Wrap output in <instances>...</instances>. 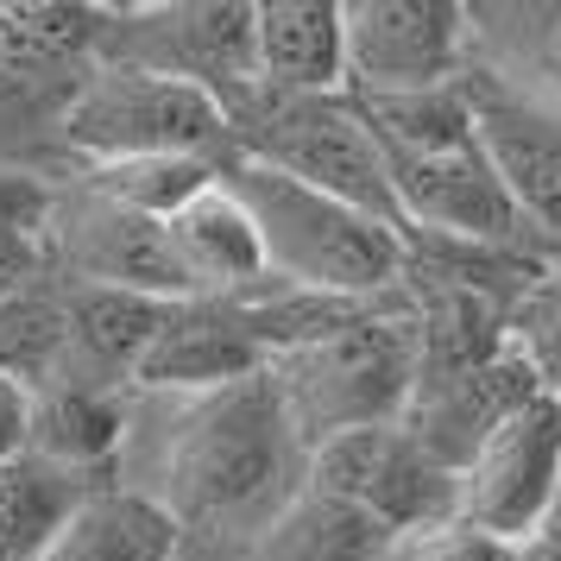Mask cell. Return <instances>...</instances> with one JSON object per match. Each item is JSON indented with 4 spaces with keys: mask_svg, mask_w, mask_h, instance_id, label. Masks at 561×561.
I'll return each mask as SVG.
<instances>
[{
    "mask_svg": "<svg viewBox=\"0 0 561 561\" xmlns=\"http://www.w3.org/2000/svg\"><path fill=\"white\" fill-rule=\"evenodd\" d=\"M309 473L278 391L265 373L196 398H133L114 485L152 499L183 536L253 542Z\"/></svg>",
    "mask_w": 561,
    "mask_h": 561,
    "instance_id": "cell-1",
    "label": "cell"
},
{
    "mask_svg": "<svg viewBox=\"0 0 561 561\" xmlns=\"http://www.w3.org/2000/svg\"><path fill=\"white\" fill-rule=\"evenodd\" d=\"M221 178L233 183V196L253 215L272 284L316 290V297H354V304H373V297L398 290L404 233L391 221L334 203L309 183H290L265 164H247V158H233Z\"/></svg>",
    "mask_w": 561,
    "mask_h": 561,
    "instance_id": "cell-2",
    "label": "cell"
},
{
    "mask_svg": "<svg viewBox=\"0 0 561 561\" xmlns=\"http://www.w3.org/2000/svg\"><path fill=\"white\" fill-rule=\"evenodd\" d=\"M265 379L304 448L347 430L398 423L410 404V379H416V322H410L404 290L354 309L322 341L278 354L265 366Z\"/></svg>",
    "mask_w": 561,
    "mask_h": 561,
    "instance_id": "cell-3",
    "label": "cell"
},
{
    "mask_svg": "<svg viewBox=\"0 0 561 561\" xmlns=\"http://www.w3.org/2000/svg\"><path fill=\"white\" fill-rule=\"evenodd\" d=\"M228 139H233V158L265 164V171H278L290 183H309L334 203L366 208V215L398 228L385 152L347 89H334V95L247 89V95L228 102Z\"/></svg>",
    "mask_w": 561,
    "mask_h": 561,
    "instance_id": "cell-4",
    "label": "cell"
},
{
    "mask_svg": "<svg viewBox=\"0 0 561 561\" xmlns=\"http://www.w3.org/2000/svg\"><path fill=\"white\" fill-rule=\"evenodd\" d=\"M89 70V7H0V171L70 178L64 114Z\"/></svg>",
    "mask_w": 561,
    "mask_h": 561,
    "instance_id": "cell-5",
    "label": "cell"
},
{
    "mask_svg": "<svg viewBox=\"0 0 561 561\" xmlns=\"http://www.w3.org/2000/svg\"><path fill=\"white\" fill-rule=\"evenodd\" d=\"M64 152H70V171L171 152L233 164V139L215 95L89 57L77 95H70V114H64Z\"/></svg>",
    "mask_w": 561,
    "mask_h": 561,
    "instance_id": "cell-6",
    "label": "cell"
},
{
    "mask_svg": "<svg viewBox=\"0 0 561 561\" xmlns=\"http://www.w3.org/2000/svg\"><path fill=\"white\" fill-rule=\"evenodd\" d=\"M89 57L203 89L228 114L253 89V7L247 0H139L89 7Z\"/></svg>",
    "mask_w": 561,
    "mask_h": 561,
    "instance_id": "cell-7",
    "label": "cell"
},
{
    "mask_svg": "<svg viewBox=\"0 0 561 561\" xmlns=\"http://www.w3.org/2000/svg\"><path fill=\"white\" fill-rule=\"evenodd\" d=\"M38 247H45V265L70 284H95V290L146 297V304L190 297L178 259H171V240H164V221H146V215L95 196L77 171L45 190Z\"/></svg>",
    "mask_w": 561,
    "mask_h": 561,
    "instance_id": "cell-8",
    "label": "cell"
},
{
    "mask_svg": "<svg viewBox=\"0 0 561 561\" xmlns=\"http://www.w3.org/2000/svg\"><path fill=\"white\" fill-rule=\"evenodd\" d=\"M304 485L329 492L359 517H373L385 536L430 530L455 517V473L404 430V423H379V430H347L309 448Z\"/></svg>",
    "mask_w": 561,
    "mask_h": 561,
    "instance_id": "cell-9",
    "label": "cell"
},
{
    "mask_svg": "<svg viewBox=\"0 0 561 561\" xmlns=\"http://www.w3.org/2000/svg\"><path fill=\"white\" fill-rule=\"evenodd\" d=\"M341 89L354 102L467 77L460 0H341Z\"/></svg>",
    "mask_w": 561,
    "mask_h": 561,
    "instance_id": "cell-10",
    "label": "cell"
},
{
    "mask_svg": "<svg viewBox=\"0 0 561 561\" xmlns=\"http://www.w3.org/2000/svg\"><path fill=\"white\" fill-rule=\"evenodd\" d=\"M556 480H561V398L536 391L455 473V524L492 536V542H524L549 524Z\"/></svg>",
    "mask_w": 561,
    "mask_h": 561,
    "instance_id": "cell-11",
    "label": "cell"
},
{
    "mask_svg": "<svg viewBox=\"0 0 561 561\" xmlns=\"http://www.w3.org/2000/svg\"><path fill=\"white\" fill-rule=\"evenodd\" d=\"M391 171V208L398 233H435V240H467V247H511V253H542L530 221L505 196L499 171L485 164L480 139L448 146V152H416V158H385Z\"/></svg>",
    "mask_w": 561,
    "mask_h": 561,
    "instance_id": "cell-12",
    "label": "cell"
},
{
    "mask_svg": "<svg viewBox=\"0 0 561 561\" xmlns=\"http://www.w3.org/2000/svg\"><path fill=\"white\" fill-rule=\"evenodd\" d=\"M467 102H473V139L485 164L499 171L505 196L542 240V253L561 259V107L485 77H467Z\"/></svg>",
    "mask_w": 561,
    "mask_h": 561,
    "instance_id": "cell-13",
    "label": "cell"
},
{
    "mask_svg": "<svg viewBox=\"0 0 561 561\" xmlns=\"http://www.w3.org/2000/svg\"><path fill=\"white\" fill-rule=\"evenodd\" d=\"M253 373H265V347L247 309L221 297H178L158 304L146 354L133 366V398H196Z\"/></svg>",
    "mask_w": 561,
    "mask_h": 561,
    "instance_id": "cell-14",
    "label": "cell"
},
{
    "mask_svg": "<svg viewBox=\"0 0 561 561\" xmlns=\"http://www.w3.org/2000/svg\"><path fill=\"white\" fill-rule=\"evenodd\" d=\"M536 391H542V385L530 379V366L505 347V354L480 359V366L416 373V379H410V404H404L398 423H404L448 473H460L467 455H473L517 404H530Z\"/></svg>",
    "mask_w": 561,
    "mask_h": 561,
    "instance_id": "cell-15",
    "label": "cell"
},
{
    "mask_svg": "<svg viewBox=\"0 0 561 561\" xmlns=\"http://www.w3.org/2000/svg\"><path fill=\"white\" fill-rule=\"evenodd\" d=\"M164 240H171V259H178L190 297L240 304V297H253L259 284H265V247H259L253 215L233 196L228 178H215L208 190H196L164 221Z\"/></svg>",
    "mask_w": 561,
    "mask_h": 561,
    "instance_id": "cell-16",
    "label": "cell"
},
{
    "mask_svg": "<svg viewBox=\"0 0 561 561\" xmlns=\"http://www.w3.org/2000/svg\"><path fill=\"white\" fill-rule=\"evenodd\" d=\"M467 77L505 82L561 107V0H480L467 7Z\"/></svg>",
    "mask_w": 561,
    "mask_h": 561,
    "instance_id": "cell-17",
    "label": "cell"
},
{
    "mask_svg": "<svg viewBox=\"0 0 561 561\" xmlns=\"http://www.w3.org/2000/svg\"><path fill=\"white\" fill-rule=\"evenodd\" d=\"M341 82V0H253V89L334 95Z\"/></svg>",
    "mask_w": 561,
    "mask_h": 561,
    "instance_id": "cell-18",
    "label": "cell"
},
{
    "mask_svg": "<svg viewBox=\"0 0 561 561\" xmlns=\"http://www.w3.org/2000/svg\"><path fill=\"white\" fill-rule=\"evenodd\" d=\"M178 536L183 530L152 499L107 480L70 511V524L51 536V549L38 561H171Z\"/></svg>",
    "mask_w": 561,
    "mask_h": 561,
    "instance_id": "cell-19",
    "label": "cell"
},
{
    "mask_svg": "<svg viewBox=\"0 0 561 561\" xmlns=\"http://www.w3.org/2000/svg\"><path fill=\"white\" fill-rule=\"evenodd\" d=\"M127 404L133 398H95V391H38L26 398V442L38 460H57L70 473L114 480V460L127 442Z\"/></svg>",
    "mask_w": 561,
    "mask_h": 561,
    "instance_id": "cell-20",
    "label": "cell"
},
{
    "mask_svg": "<svg viewBox=\"0 0 561 561\" xmlns=\"http://www.w3.org/2000/svg\"><path fill=\"white\" fill-rule=\"evenodd\" d=\"M95 485L107 480L70 473L57 460H38L32 448L7 455L0 460V561H38Z\"/></svg>",
    "mask_w": 561,
    "mask_h": 561,
    "instance_id": "cell-21",
    "label": "cell"
},
{
    "mask_svg": "<svg viewBox=\"0 0 561 561\" xmlns=\"http://www.w3.org/2000/svg\"><path fill=\"white\" fill-rule=\"evenodd\" d=\"M385 542H391V536H385L373 517H359L354 505H341L329 492L304 485V492L247 542V556L253 561H379Z\"/></svg>",
    "mask_w": 561,
    "mask_h": 561,
    "instance_id": "cell-22",
    "label": "cell"
},
{
    "mask_svg": "<svg viewBox=\"0 0 561 561\" xmlns=\"http://www.w3.org/2000/svg\"><path fill=\"white\" fill-rule=\"evenodd\" d=\"M64 359V278L51 265L0 304V379L20 398L45 391Z\"/></svg>",
    "mask_w": 561,
    "mask_h": 561,
    "instance_id": "cell-23",
    "label": "cell"
},
{
    "mask_svg": "<svg viewBox=\"0 0 561 561\" xmlns=\"http://www.w3.org/2000/svg\"><path fill=\"white\" fill-rule=\"evenodd\" d=\"M366 127L379 139L385 158H416V152H448L473 139V102H467V77L442 82V89H410V95H373L354 102Z\"/></svg>",
    "mask_w": 561,
    "mask_h": 561,
    "instance_id": "cell-24",
    "label": "cell"
},
{
    "mask_svg": "<svg viewBox=\"0 0 561 561\" xmlns=\"http://www.w3.org/2000/svg\"><path fill=\"white\" fill-rule=\"evenodd\" d=\"M228 164L221 158H121V164H89V171H77L95 196H107V203L133 208V215H146V221H171L196 190H208V183L221 178Z\"/></svg>",
    "mask_w": 561,
    "mask_h": 561,
    "instance_id": "cell-25",
    "label": "cell"
},
{
    "mask_svg": "<svg viewBox=\"0 0 561 561\" xmlns=\"http://www.w3.org/2000/svg\"><path fill=\"white\" fill-rule=\"evenodd\" d=\"M505 347L530 366V379L542 385L549 398H561V259H549V265L536 272L530 290L511 304Z\"/></svg>",
    "mask_w": 561,
    "mask_h": 561,
    "instance_id": "cell-26",
    "label": "cell"
},
{
    "mask_svg": "<svg viewBox=\"0 0 561 561\" xmlns=\"http://www.w3.org/2000/svg\"><path fill=\"white\" fill-rule=\"evenodd\" d=\"M511 542H492V536L467 530V524H430V530H404L385 542L379 561H505Z\"/></svg>",
    "mask_w": 561,
    "mask_h": 561,
    "instance_id": "cell-27",
    "label": "cell"
},
{
    "mask_svg": "<svg viewBox=\"0 0 561 561\" xmlns=\"http://www.w3.org/2000/svg\"><path fill=\"white\" fill-rule=\"evenodd\" d=\"M38 272H45L38 228H0V304H7L13 290H26Z\"/></svg>",
    "mask_w": 561,
    "mask_h": 561,
    "instance_id": "cell-28",
    "label": "cell"
},
{
    "mask_svg": "<svg viewBox=\"0 0 561 561\" xmlns=\"http://www.w3.org/2000/svg\"><path fill=\"white\" fill-rule=\"evenodd\" d=\"M45 190H51V183H26V178H7V171H0V228H38Z\"/></svg>",
    "mask_w": 561,
    "mask_h": 561,
    "instance_id": "cell-29",
    "label": "cell"
},
{
    "mask_svg": "<svg viewBox=\"0 0 561 561\" xmlns=\"http://www.w3.org/2000/svg\"><path fill=\"white\" fill-rule=\"evenodd\" d=\"M20 442H26V398L0 379V460L20 455Z\"/></svg>",
    "mask_w": 561,
    "mask_h": 561,
    "instance_id": "cell-30",
    "label": "cell"
},
{
    "mask_svg": "<svg viewBox=\"0 0 561 561\" xmlns=\"http://www.w3.org/2000/svg\"><path fill=\"white\" fill-rule=\"evenodd\" d=\"M171 561H253L247 542H221V536H178Z\"/></svg>",
    "mask_w": 561,
    "mask_h": 561,
    "instance_id": "cell-31",
    "label": "cell"
},
{
    "mask_svg": "<svg viewBox=\"0 0 561 561\" xmlns=\"http://www.w3.org/2000/svg\"><path fill=\"white\" fill-rule=\"evenodd\" d=\"M505 561H561V536L556 530H536V536H524V542H511Z\"/></svg>",
    "mask_w": 561,
    "mask_h": 561,
    "instance_id": "cell-32",
    "label": "cell"
},
{
    "mask_svg": "<svg viewBox=\"0 0 561 561\" xmlns=\"http://www.w3.org/2000/svg\"><path fill=\"white\" fill-rule=\"evenodd\" d=\"M542 530H556V536H561V480H556V505H549V524H542Z\"/></svg>",
    "mask_w": 561,
    "mask_h": 561,
    "instance_id": "cell-33",
    "label": "cell"
}]
</instances>
